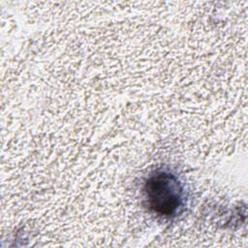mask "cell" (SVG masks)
Returning a JSON list of instances; mask_svg holds the SVG:
<instances>
[{
  "mask_svg": "<svg viewBox=\"0 0 248 248\" xmlns=\"http://www.w3.org/2000/svg\"><path fill=\"white\" fill-rule=\"evenodd\" d=\"M147 208L161 217H175L185 206V191L180 180L170 171L157 170L151 172L142 186Z\"/></svg>",
  "mask_w": 248,
  "mask_h": 248,
  "instance_id": "cell-1",
  "label": "cell"
}]
</instances>
